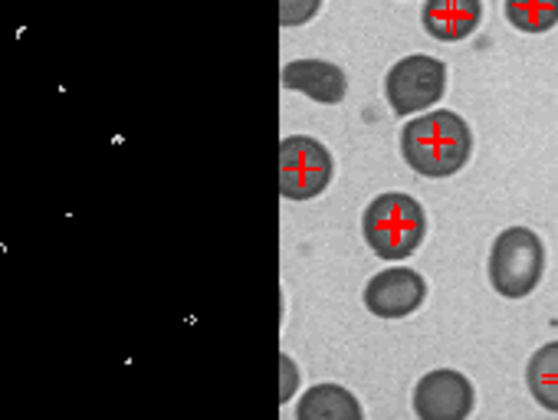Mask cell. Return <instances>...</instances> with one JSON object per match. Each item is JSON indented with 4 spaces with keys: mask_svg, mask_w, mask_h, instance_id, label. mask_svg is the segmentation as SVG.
<instances>
[{
    "mask_svg": "<svg viewBox=\"0 0 558 420\" xmlns=\"http://www.w3.org/2000/svg\"><path fill=\"white\" fill-rule=\"evenodd\" d=\"M401 155L424 177H453L473 155V132L450 109L424 112L401 128Z\"/></svg>",
    "mask_w": 558,
    "mask_h": 420,
    "instance_id": "1",
    "label": "cell"
},
{
    "mask_svg": "<svg viewBox=\"0 0 558 420\" xmlns=\"http://www.w3.org/2000/svg\"><path fill=\"white\" fill-rule=\"evenodd\" d=\"M362 234H365L368 247L375 250V257L398 263V260H408L411 254H417V247L424 244L427 214L411 194L388 190V194H378L365 207Z\"/></svg>",
    "mask_w": 558,
    "mask_h": 420,
    "instance_id": "2",
    "label": "cell"
},
{
    "mask_svg": "<svg viewBox=\"0 0 558 420\" xmlns=\"http://www.w3.org/2000/svg\"><path fill=\"white\" fill-rule=\"evenodd\" d=\"M489 286L502 299H525L545 273L542 237L529 227H506L489 247Z\"/></svg>",
    "mask_w": 558,
    "mask_h": 420,
    "instance_id": "3",
    "label": "cell"
},
{
    "mask_svg": "<svg viewBox=\"0 0 558 420\" xmlns=\"http://www.w3.org/2000/svg\"><path fill=\"white\" fill-rule=\"evenodd\" d=\"M336 174V161L319 138L287 135L279 141V194L287 200L319 197Z\"/></svg>",
    "mask_w": 558,
    "mask_h": 420,
    "instance_id": "4",
    "label": "cell"
},
{
    "mask_svg": "<svg viewBox=\"0 0 558 420\" xmlns=\"http://www.w3.org/2000/svg\"><path fill=\"white\" fill-rule=\"evenodd\" d=\"M444 92H447V63L427 53H411L398 60L385 76L388 106L401 119H411L414 112L437 106Z\"/></svg>",
    "mask_w": 558,
    "mask_h": 420,
    "instance_id": "5",
    "label": "cell"
},
{
    "mask_svg": "<svg viewBox=\"0 0 558 420\" xmlns=\"http://www.w3.org/2000/svg\"><path fill=\"white\" fill-rule=\"evenodd\" d=\"M473 404H476V391L470 378L453 368L427 371L414 384V397H411L417 420H463L473 413Z\"/></svg>",
    "mask_w": 558,
    "mask_h": 420,
    "instance_id": "6",
    "label": "cell"
},
{
    "mask_svg": "<svg viewBox=\"0 0 558 420\" xmlns=\"http://www.w3.org/2000/svg\"><path fill=\"white\" fill-rule=\"evenodd\" d=\"M427 299V280L411 267H388L365 286V306L378 319H404Z\"/></svg>",
    "mask_w": 558,
    "mask_h": 420,
    "instance_id": "7",
    "label": "cell"
},
{
    "mask_svg": "<svg viewBox=\"0 0 558 420\" xmlns=\"http://www.w3.org/2000/svg\"><path fill=\"white\" fill-rule=\"evenodd\" d=\"M279 83L293 92H306L310 99H316L323 106H336L349 92V79H345L342 66H336L329 60H293L279 70Z\"/></svg>",
    "mask_w": 558,
    "mask_h": 420,
    "instance_id": "8",
    "label": "cell"
},
{
    "mask_svg": "<svg viewBox=\"0 0 558 420\" xmlns=\"http://www.w3.org/2000/svg\"><path fill=\"white\" fill-rule=\"evenodd\" d=\"M483 21V0H424L421 24L440 44L466 40Z\"/></svg>",
    "mask_w": 558,
    "mask_h": 420,
    "instance_id": "9",
    "label": "cell"
},
{
    "mask_svg": "<svg viewBox=\"0 0 558 420\" xmlns=\"http://www.w3.org/2000/svg\"><path fill=\"white\" fill-rule=\"evenodd\" d=\"M296 417L300 420H362V404L342 384H313L303 394Z\"/></svg>",
    "mask_w": 558,
    "mask_h": 420,
    "instance_id": "10",
    "label": "cell"
},
{
    "mask_svg": "<svg viewBox=\"0 0 558 420\" xmlns=\"http://www.w3.org/2000/svg\"><path fill=\"white\" fill-rule=\"evenodd\" d=\"M525 384L535 404L558 413V342H545L525 365Z\"/></svg>",
    "mask_w": 558,
    "mask_h": 420,
    "instance_id": "11",
    "label": "cell"
},
{
    "mask_svg": "<svg viewBox=\"0 0 558 420\" xmlns=\"http://www.w3.org/2000/svg\"><path fill=\"white\" fill-rule=\"evenodd\" d=\"M506 21L519 34H548L558 27V0H506Z\"/></svg>",
    "mask_w": 558,
    "mask_h": 420,
    "instance_id": "12",
    "label": "cell"
},
{
    "mask_svg": "<svg viewBox=\"0 0 558 420\" xmlns=\"http://www.w3.org/2000/svg\"><path fill=\"white\" fill-rule=\"evenodd\" d=\"M323 8V0H279V27H300L313 21Z\"/></svg>",
    "mask_w": 558,
    "mask_h": 420,
    "instance_id": "13",
    "label": "cell"
}]
</instances>
